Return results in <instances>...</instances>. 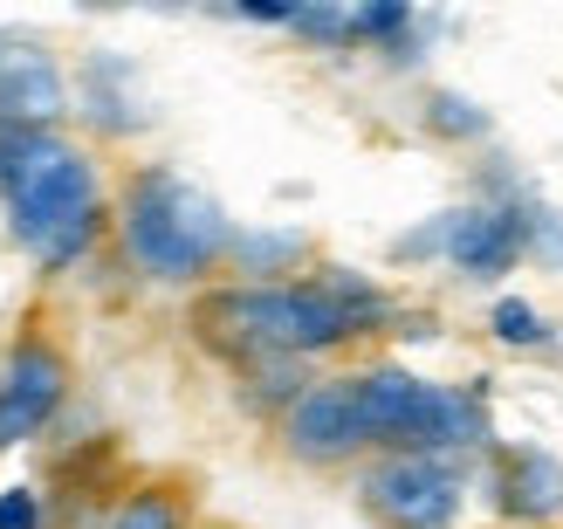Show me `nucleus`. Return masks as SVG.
Wrapping results in <instances>:
<instances>
[{
    "instance_id": "1",
    "label": "nucleus",
    "mask_w": 563,
    "mask_h": 529,
    "mask_svg": "<svg viewBox=\"0 0 563 529\" xmlns=\"http://www.w3.org/2000/svg\"><path fill=\"white\" fill-rule=\"evenodd\" d=\"M406 310L372 275L344 262H317L296 283H213L192 296V338L220 365H262V357H330L357 338H378Z\"/></svg>"
},
{
    "instance_id": "2",
    "label": "nucleus",
    "mask_w": 563,
    "mask_h": 529,
    "mask_svg": "<svg viewBox=\"0 0 563 529\" xmlns=\"http://www.w3.org/2000/svg\"><path fill=\"white\" fill-rule=\"evenodd\" d=\"M0 207L8 234L42 275H69L103 241V165L69 131L0 124Z\"/></svg>"
},
{
    "instance_id": "3",
    "label": "nucleus",
    "mask_w": 563,
    "mask_h": 529,
    "mask_svg": "<svg viewBox=\"0 0 563 529\" xmlns=\"http://www.w3.org/2000/svg\"><path fill=\"white\" fill-rule=\"evenodd\" d=\"M118 247L124 262L165 289H213V275L234 255V220L200 179H186L179 165H131L118 186Z\"/></svg>"
},
{
    "instance_id": "4",
    "label": "nucleus",
    "mask_w": 563,
    "mask_h": 529,
    "mask_svg": "<svg viewBox=\"0 0 563 529\" xmlns=\"http://www.w3.org/2000/svg\"><path fill=\"white\" fill-rule=\"evenodd\" d=\"M474 467L440 454H372L357 467V509L385 529H461Z\"/></svg>"
},
{
    "instance_id": "5",
    "label": "nucleus",
    "mask_w": 563,
    "mask_h": 529,
    "mask_svg": "<svg viewBox=\"0 0 563 529\" xmlns=\"http://www.w3.org/2000/svg\"><path fill=\"white\" fill-rule=\"evenodd\" d=\"M282 454L302 461V467H364L372 448V420H364V393H357V372H323L309 393L275 420Z\"/></svg>"
},
{
    "instance_id": "6",
    "label": "nucleus",
    "mask_w": 563,
    "mask_h": 529,
    "mask_svg": "<svg viewBox=\"0 0 563 529\" xmlns=\"http://www.w3.org/2000/svg\"><path fill=\"white\" fill-rule=\"evenodd\" d=\"M63 399H69V357L42 330H21L8 357H0V454L42 440L48 420L63 412Z\"/></svg>"
},
{
    "instance_id": "7",
    "label": "nucleus",
    "mask_w": 563,
    "mask_h": 529,
    "mask_svg": "<svg viewBox=\"0 0 563 529\" xmlns=\"http://www.w3.org/2000/svg\"><path fill=\"white\" fill-rule=\"evenodd\" d=\"M474 488L495 522L509 529H556L563 522V461L537 440H501V448L474 467Z\"/></svg>"
},
{
    "instance_id": "8",
    "label": "nucleus",
    "mask_w": 563,
    "mask_h": 529,
    "mask_svg": "<svg viewBox=\"0 0 563 529\" xmlns=\"http://www.w3.org/2000/svg\"><path fill=\"white\" fill-rule=\"evenodd\" d=\"M69 103H76V90H69L63 63H55L42 42H27V35H14V27H0V124L63 131Z\"/></svg>"
},
{
    "instance_id": "9",
    "label": "nucleus",
    "mask_w": 563,
    "mask_h": 529,
    "mask_svg": "<svg viewBox=\"0 0 563 529\" xmlns=\"http://www.w3.org/2000/svg\"><path fill=\"white\" fill-rule=\"evenodd\" d=\"M76 110L82 124H90L97 137H131L152 124V97L145 82H137V63L118 48H90L76 69Z\"/></svg>"
},
{
    "instance_id": "10",
    "label": "nucleus",
    "mask_w": 563,
    "mask_h": 529,
    "mask_svg": "<svg viewBox=\"0 0 563 529\" xmlns=\"http://www.w3.org/2000/svg\"><path fill=\"white\" fill-rule=\"evenodd\" d=\"M228 268H234V283H296V268L309 275V234L302 228H241Z\"/></svg>"
},
{
    "instance_id": "11",
    "label": "nucleus",
    "mask_w": 563,
    "mask_h": 529,
    "mask_svg": "<svg viewBox=\"0 0 563 529\" xmlns=\"http://www.w3.org/2000/svg\"><path fill=\"white\" fill-rule=\"evenodd\" d=\"M488 338L501 351H522V357H543V351H563L550 310H537L529 296H495L488 302Z\"/></svg>"
},
{
    "instance_id": "12",
    "label": "nucleus",
    "mask_w": 563,
    "mask_h": 529,
    "mask_svg": "<svg viewBox=\"0 0 563 529\" xmlns=\"http://www.w3.org/2000/svg\"><path fill=\"white\" fill-rule=\"evenodd\" d=\"M103 529H192V503L173 482H145V488H131L124 503L110 509Z\"/></svg>"
},
{
    "instance_id": "13",
    "label": "nucleus",
    "mask_w": 563,
    "mask_h": 529,
    "mask_svg": "<svg viewBox=\"0 0 563 529\" xmlns=\"http://www.w3.org/2000/svg\"><path fill=\"white\" fill-rule=\"evenodd\" d=\"M419 124H427L433 137H446V145H482V137H488V110L474 97H461V90H427Z\"/></svg>"
},
{
    "instance_id": "14",
    "label": "nucleus",
    "mask_w": 563,
    "mask_h": 529,
    "mask_svg": "<svg viewBox=\"0 0 563 529\" xmlns=\"http://www.w3.org/2000/svg\"><path fill=\"white\" fill-rule=\"evenodd\" d=\"M516 220H522V262H537L550 275H563V213L543 200L537 186L516 200Z\"/></svg>"
},
{
    "instance_id": "15",
    "label": "nucleus",
    "mask_w": 563,
    "mask_h": 529,
    "mask_svg": "<svg viewBox=\"0 0 563 529\" xmlns=\"http://www.w3.org/2000/svg\"><path fill=\"white\" fill-rule=\"evenodd\" d=\"M289 35L317 42V48H351V8H336V0H296Z\"/></svg>"
},
{
    "instance_id": "16",
    "label": "nucleus",
    "mask_w": 563,
    "mask_h": 529,
    "mask_svg": "<svg viewBox=\"0 0 563 529\" xmlns=\"http://www.w3.org/2000/svg\"><path fill=\"white\" fill-rule=\"evenodd\" d=\"M446 234H454V207L433 213L427 228H412V234L391 241V262H446Z\"/></svg>"
},
{
    "instance_id": "17",
    "label": "nucleus",
    "mask_w": 563,
    "mask_h": 529,
    "mask_svg": "<svg viewBox=\"0 0 563 529\" xmlns=\"http://www.w3.org/2000/svg\"><path fill=\"white\" fill-rule=\"evenodd\" d=\"M0 529H48L42 488H27V482H8V488H0Z\"/></svg>"
},
{
    "instance_id": "18",
    "label": "nucleus",
    "mask_w": 563,
    "mask_h": 529,
    "mask_svg": "<svg viewBox=\"0 0 563 529\" xmlns=\"http://www.w3.org/2000/svg\"><path fill=\"white\" fill-rule=\"evenodd\" d=\"M228 14L234 21H255V27H289L296 21V0H234Z\"/></svg>"
},
{
    "instance_id": "19",
    "label": "nucleus",
    "mask_w": 563,
    "mask_h": 529,
    "mask_svg": "<svg viewBox=\"0 0 563 529\" xmlns=\"http://www.w3.org/2000/svg\"><path fill=\"white\" fill-rule=\"evenodd\" d=\"M192 529H228V522H192Z\"/></svg>"
}]
</instances>
